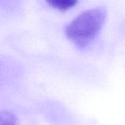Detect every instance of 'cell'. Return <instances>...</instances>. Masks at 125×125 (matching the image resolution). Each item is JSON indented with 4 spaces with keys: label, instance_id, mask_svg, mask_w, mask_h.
<instances>
[{
    "label": "cell",
    "instance_id": "6da1fadb",
    "mask_svg": "<svg viewBox=\"0 0 125 125\" xmlns=\"http://www.w3.org/2000/svg\"><path fill=\"white\" fill-rule=\"evenodd\" d=\"M107 10L98 7L78 15L66 28L67 37L77 47L83 48L96 37L106 20Z\"/></svg>",
    "mask_w": 125,
    "mask_h": 125
},
{
    "label": "cell",
    "instance_id": "7a4b0ae2",
    "mask_svg": "<svg viewBox=\"0 0 125 125\" xmlns=\"http://www.w3.org/2000/svg\"><path fill=\"white\" fill-rule=\"evenodd\" d=\"M45 1L51 7L61 11H65L70 10V8L74 7L78 2V0H45Z\"/></svg>",
    "mask_w": 125,
    "mask_h": 125
},
{
    "label": "cell",
    "instance_id": "3957f363",
    "mask_svg": "<svg viewBox=\"0 0 125 125\" xmlns=\"http://www.w3.org/2000/svg\"><path fill=\"white\" fill-rule=\"evenodd\" d=\"M0 125H16L15 116L9 111H0Z\"/></svg>",
    "mask_w": 125,
    "mask_h": 125
}]
</instances>
